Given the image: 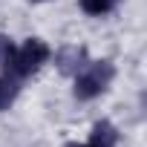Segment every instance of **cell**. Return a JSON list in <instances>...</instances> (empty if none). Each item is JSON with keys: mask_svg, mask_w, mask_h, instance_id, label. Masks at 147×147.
<instances>
[{"mask_svg": "<svg viewBox=\"0 0 147 147\" xmlns=\"http://www.w3.org/2000/svg\"><path fill=\"white\" fill-rule=\"evenodd\" d=\"M46 58H49L46 43L38 40V38H32V40H26L20 49H15V55L9 58V63H6L3 69H6V75H12V78H26V75H32Z\"/></svg>", "mask_w": 147, "mask_h": 147, "instance_id": "obj_1", "label": "cell"}, {"mask_svg": "<svg viewBox=\"0 0 147 147\" xmlns=\"http://www.w3.org/2000/svg\"><path fill=\"white\" fill-rule=\"evenodd\" d=\"M110 81H113V63L110 61H98V63H92L87 72H81L75 78V98L90 101V98L101 95Z\"/></svg>", "mask_w": 147, "mask_h": 147, "instance_id": "obj_2", "label": "cell"}, {"mask_svg": "<svg viewBox=\"0 0 147 147\" xmlns=\"http://www.w3.org/2000/svg\"><path fill=\"white\" fill-rule=\"evenodd\" d=\"M81 61H84V49H78V46H66V49H61L58 52V66H61V72H78L81 69Z\"/></svg>", "mask_w": 147, "mask_h": 147, "instance_id": "obj_3", "label": "cell"}, {"mask_svg": "<svg viewBox=\"0 0 147 147\" xmlns=\"http://www.w3.org/2000/svg\"><path fill=\"white\" fill-rule=\"evenodd\" d=\"M113 144H115V130H113V124L98 121V124H95V130H92L90 144H84V147H113Z\"/></svg>", "mask_w": 147, "mask_h": 147, "instance_id": "obj_4", "label": "cell"}, {"mask_svg": "<svg viewBox=\"0 0 147 147\" xmlns=\"http://www.w3.org/2000/svg\"><path fill=\"white\" fill-rule=\"evenodd\" d=\"M15 95H18V78L3 75V78H0V110H6L15 101Z\"/></svg>", "mask_w": 147, "mask_h": 147, "instance_id": "obj_5", "label": "cell"}, {"mask_svg": "<svg viewBox=\"0 0 147 147\" xmlns=\"http://www.w3.org/2000/svg\"><path fill=\"white\" fill-rule=\"evenodd\" d=\"M115 6V0H81V9L87 15H104Z\"/></svg>", "mask_w": 147, "mask_h": 147, "instance_id": "obj_6", "label": "cell"}, {"mask_svg": "<svg viewBox=\"0 0 147 147\" xmlns=\"http://www.w3.org/2000/svg\"><path fill=\"white\" fill-rule=\"evenodd\" d=\"M12 55H15V46H12V40L0 35V66H6Z\"/></svg>", "mask_w": 147, "mask_h": 147, "instance_id": "obj_7", "label": "cell"}, {"mask_svg": "<svg viewBox=\"0 0 147 147\" xmlns=\"http://www.w3.org/2000/svg\"><path fill=\"white\" fill-rule=\"evenodd\" d=\"M66 147H84V144H66Z\"/></svg>", "mask_w": 147, "mask_h": 147, "instance_id": "obj_8", "label": "cell"}]
</instances>
